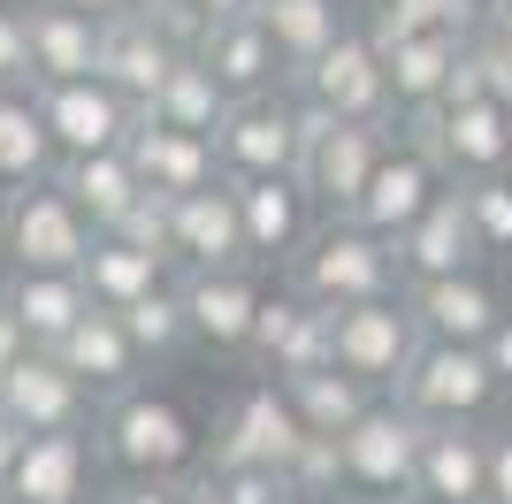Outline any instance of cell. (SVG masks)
<instances>
[{
	"instance_id": "obj_1",
	"label": "cell",
	"mask_w": 512,
	"mask_h": 504,
	"mask_svg": "<svg viewBox=\"0 0 512 504\" xmlns=\"http://www.w3.org/2000/svg\"><path fill=\"white\" fill-rule=\"evenodd\" d=\"M283 283L329 314L344 306H375V298H398L406 291V275H398V245L375 230H360L352 214H321L314 237H306L291 260H283Z\"/></svg>"
},
{
	"instance_id": "obj_2",
	"label": "cell",
	"mask_w": 512,
	"mask_h": 504,
	"mask_svg": "<svg viewBox=\"0 0 512 504\" xmlns=\"http://www.w3.org/2000/svg\"><path fill=\"white\" fill-rule=\"evenodd\" d=\"M92 443H100V466H115V474H192V466H207L199 420L169 390H146V382L123 398H100Z\"/></svg>"
},
{
	"instance_id": "obj_3",
	"label": "cell",
	"mask_w": 512,
	"mask_h": 504,
	"mask_svg": "<svg viewBox=\"0 0 512 504\" xmlns=\"http://www.w3.org/2000/svg\"><path fill=\"white\" fill-rule=\"evenodd\" d=\"M92 245V214L69 199L54 176L46 184H16L0 191V252H8V268H39V275H85Z\"/></svg>"
},
{
	"instance_id": "obj_4",
	"label": "cell",
	"mask_w": 512,
	"mask_h": 504,
	"mask_svg": "<svg viewBox=\"0 0 512 504\" xmlns=\"http://www.w3.org/2000/svg\"><path fill=\"white\" fill-rule=\"evenodd\" d=\"M398 138H413L428 161L444 168V184H482V176H505L512 168V107L436 100V107H421V115H406Z\"/></svg>"
},
{
	"instance_id": "obj_5",
	"label": "cell",
	"mask_w": 512,
	"mask_h": 504,
	"mask_svg": "<svg viewBox=\"0 0 512 504\" xmlns=\"http://www.w3.org/2000/svg\"><path fill=\"white\" fill-rule=\"evenodd\" d=\"M428 420H413L398 398H375L344 428V504H398L413 497V466H421Z\"/></svg>"
},
{
	"instance_id": "obj_6",
	"label": "cell",
	"mask_w": 512,
	"mask_h": 504,
	"mask_svg": "<svg viewBox=\"0 0 512 504\" xmlns=\"http://www.w3.org/2000/svg\"><path fill=\"white\" fill-rule=\"evenodd\" d=\"M390 146H398V123H337V115L306 107V153H299L306 199H314L321 214H352Z\"/></svg>"
},
{
	"instance_id": "obj_7",
	"label": "cell",
	"mask_w": 512,
	"mask_h": 504,
	"mask_svg": "<svg viewBox=\"0 0 512 504\" xmlns=\"http://www.w3.org/2000/svg\"><path fill=\"white\" fill-rule=\"evenodd\" d=\"M291 92H299V107H321V115H337V123H398L375 31H344L329 54H314V62L291 77Z\"/></svg>"
},
{
	"instance_id": "obj_8",
	"label": "cell",
	"mask_w": 512,
	"mask_h": 504,
	"mask_svg": "<svg viewBox=\"0 0 512 504\" xmlns=\"http://www.w3.org/2000/svg\"><path fill=\"white\" fill-rule=\"evenodd\" d=\"M390 398L406 405L413 420H482L497 398H505V382L497 367L482 359V344H421V359L406 367V382L390 390Z\"/></svg>"
},
{
	"instance_id": "obj_9",
	"label": "cell",
	"mask_w": 512,
	"mask_h": 504,
	"mask_svg": "<svg viewBox=\"0 0 512 504\" xmlns=\"http://www.w3.org/2000/svg\"><path fill=\"white\" fill-rule=\"evenodd\" d=\"M306 443V420L291 405L283 382H253L237 390L222 413H214V436H207V466H291V451Z\"/></svg>"
},
{
	"instance_id": "obj_10",
	"label": "cell",
	"mask_w": 512,
	"mask_h": 504,
	"mask_svg": "<svg viewBox=\"0 0 512 504\" xmlns=\"http://www.w3.org/2000/svg\"><path fill=\"white\" fill-rule=\"evenodd\" d=\"M214 153H222V176H230V184H245V176H299V153H306V107H299V92L237 100L230 123L214 130Z\"/></svg>"
},
{
	"instance_id": "obj_11",
	"label": "cell",
	"mask_w": 512,
	"mask_h": 504,
	"mask_svg": "<svg viewBox=\"0 0 512 504\" xmlns=\"http://www.w3.org/2000/svg\"><path fill=\"white\" fill-rule=\"evenodd\" d=\"M421 321L406 314V291L398 298H375V306H344L337 314V367L344 375H360L367 390H398L406 382V367L421 359Z\"/></svg>"
},
{
	"instance_id": "obj_12",
	"label": "cell",
	"mask_w": 512,
	"mask_h": 504,
	"mask_svg": "<svg viewBox=\"0 0 512 504\" xmlns=\"http://www.w3.org/2000/svg\"><path fill=\"white\" fill-rule=\"evenodd\" d=\"M39 107H46V130H54V146L62 161L77 153H123L146 123V107L123 100L107 77H77V84H39Z\"/></svg>"
},
{
	"instance_id": "obj_13",
	"label": "cell",
	"mask_w": 512,
	"mask_h": 504,
	"mask_svg": "<svg viewBox=\"0 0 512 504\" xmlns=\"http://www.w3.org/2000/svg\"><path fill=\"white\" fill-rule=\"evenodd\" d=\"M0 405L23 436H69V428H92L100 420V390L77 382L54 352H23L8 375H0Z\"/></svg>"
},
{
	"instance_id": "obj_14",
	"label": "cell",
	"mask_w": 512,
	"mask_h": 504,
	"mask_svg": "<svg viewBox=\"0 0 512 504\" xmlns=\"http://www.w3.org/2000/svg\"><path fill=\"white\" fill-rule=\"evenodd\" d=\"M253 359L268 367V382H299V375H321V367H337V314L299 298L291 283L268 291L253 321Z\"/></svg>"
},
{
	"instance_id": "obj_15",
	"label": "cell",
	"mask_w": 512,
	"mask_h": 504,
	"mask_svg": "<svg viewBox=\"0 0 512 504\" xmlns=\"http://www.w3.org/2000/svg\"><path fill=\"white\" fill-rule=\"evenodd\" d=\"M444 168L428 161L421 146H413V138H398V146L383 153V168H375V176H367V191H360V207H352V222H360V230H375V237H390V245H398V237L413 230V222H421L428 207H436V199H444Z\"/></svg>"
},
{
	"instance_id": "obj_16",
	"label": "cell",
	"mask_w": 512,
	"mask_h": 504,
	"mask_svg": "<svg viewBox=\"0 0 512 504\" xmlns=\"http://www.w3.org/2000/svg\"><path fill=\"white\" fill-rule=\"evenodd\" d=\"M184 291V314H192V336L214 344V352H253V321L268 306V283L260 268H192L176 275Z\"/></svg>"
},
{
	"instance_id": "obj_17",
	"label": "cell",
	"mask_w": 512,
	"mask_h": 504,
	"mask_svg": "<svg viewBox=\"0 0 512 504\" xmlns=\"http://www.w3.org/2000/svg\"><path fill=\"white\" fill-rule=\"evenodd\" d=\"M406 314L421 321L428 344H490V329L512 314V298L490 275H444V283H406Z\"/></svg>"
},
{
	"instance_id": "obj_18",
	"label": "cell",
	"mask_w": 512,
	"mask_h": 504,
	"mask_svg": "<svg viewBox=\"0 0 512 504\" xmlns=\"http://www.w3.org/2000/svg\"><path fill=\"white\" fill-rule=\"evenodd\" d=\"M169 260H176V275H192V268H253V252H245V214H237L230 184L184 191V199H176Z\"/></svg>"
},
{
	"instance_id": "obj_19",
	"label": "cell",
	"mask_w": 512,
	"mask_h": 504,
	"mask_svg": "<svg viewBox=\"0 0 512 504\" xmlns=\"http://www.w3.org/2000/svg\"><path fill=\"white\" fill-rule=\"evenodd\" d=\"M490 260L482 252V230H474V214H467V191L451 184L436 207L413 222L406 237H398V275L406 283H444V275H474Z\"/></svg>"
},
{
	"instance_id": "obj_20",
	"label": "cell",
	"mask_w": 512,
	"mask_h": 504,
	"mask_svg": "<svg viewBox=\"0 0 512 504\" xmlns=\"http://www.w3.org/2000/svg\"><path fill=\"white\" fill-rule=\"evenodd\" d=\"M92 474H100V443L92 428H69V436H31L23 443L16 474L0 489V504H85Z\"/></svg>"
},
{
	"instance_id": "obj_21",
	"label": "cell",
	"mask_w": 512,
	"mask_h": 504,
	"mask_svg": "<svg viewBox=\"0 0 512 504\" xmlns=\"http://www.w3.org/2000/svg\"><path fill=\"white\" fill-rule=\"evenodd\" d=\"M413 489L436 504H490V428L482 420H436L421 436Z\"/></svg>"
},
{
	"instance_id": "obj_22",
	"label": "cell",
	"mask_w": 512,
	"mask_h": 504,
	"mask_svg": "<svg viewBox=\"0 0 512 504\" xmlns=\"http://www.w3.org/2000/svg\"><path fill=\"white\" fill-rule=\"evenodd\" d=\"M237 191V214H245V252L253 268H276L314 237V199H306L299 176H245Z\"/></svg>"
},
{
	"instance_id": "obj_23",
	"label": "cell",
	"mask_w": 512,
	"mask_h": 504,
	"mask_svg": "<svg viewBox=\"0 0 512 504\" xmlns=\"http://www.w3.org/2000/svg\"><path fill=\"white\" fill-rule=\"evenodd\" d=\"M383 46V69H390V100H398V123L421 115V107L451 100V77L467 62V31H390Z\"/></svg>"
},
{
	"instance_id": "obj_24",
	"label": "cell",
	"mask_w": 512,
	"mask_h": 504,
	"mask_svg": "<svg viewBox=\"0 0 512 504\" xmlns=\"http://www.w3.org/2000/svg\"><path fill=\"white\" fill-rule=\"evenodd\" d=\"M199 62L214 69V84H222L230 100H268V92H283V84H291V62H283V46L268 39V23H260V16L207 23Z\"/></svg>"
},
{
	"instance_id": "obj_25",
	"label": "cell",
	"mask_w": 512,
	"mask_h": 504,
	"mask_svg": "<svg viewBox=\"0 0 512 504\" xmlns=\"http://www.w3.org/2000/svg\"><path fill=\"white\" fill-rule=\"evenodd\" d=\"M130 168L146 176V191H169V199L230 184V176H222V153H214V138H199V130H176V123H153V115L138 123V138H130Z\"/></svg>"
},
{
	"instance_id": "obj_26",
	"label": "cell",
	"mask_w": 512,
	"mask_h": 504,
	"mask_svg": "<svg viewBox=\"0 0 512 504\" xmlns=\"http://www.w3.org/2000/svg\"><path fill=\"white\" fill-rule=\"evenodd\" d=\"M54 359H62L77 382H92L100 398H123V390H138V367H146V352L130 344V329H123V314L115 306H92L77 329L54 344Z\"/></svg>"
},
{
	"instance_id": "obj_27",
	"label": "cell",
	"mask_w": 512,
	"mask_h": 504,
	"mask_svg": "<svg viewBox=\"0 0 512 504\" xmlns=\"http://www.w3.org/2000/svg\"><path fill=\"white\" fill-rule=\"evenodd\" d=\"M100 46H107V16L62 8V0H39V8H31V77L39 84L100 77Z\"/></svg>"
},
{
	"instance_id": "obj_28",
	"label": "cell",
	"mask_w": 512,
	"mask_h": 504,
	"mask_svg": "<svg viewBox=\"0 0 512 504\" xmlns=\"http://www.w3.org/2000/svg\"><path fill=\"white\" fill-rule=\"evenodd\" d=\"M0 298L16 306L23 336H31L39 352H54V344H62V336L100 306L85 275H39V268H8V275H0Z\"/></svg>"
},
{
	"instance_id": "obj_29",
	"label": "cell",
	"mask_w": 512,
	"mask_h": 504,
	"mask_svg": "<svg viewBox=\"0 0 512 504\" xmlns=\"http://www.w3.org/2000/svg\"><path fill=\"white\" fill-rule=\"evenodd\" d=\"M62 168V146L46 130L39 84H0V191L16 184H46Z\"/></svg>"
},
{
	"instance_id": "obj_30",
	"label": "cell",
	"mask_w": 512,
	"mask_h": 504,
	"mask_svg": "<svg viewBox=\"0 0 512 504\" xmlns=\"http://www.w3.org/2000/svg\"><path fill=\"white\" fill-rule=\"evenodd\" d=\"M184 62V54H176L169 39H161V31H153L146 16H107V46H100V77L115 84V92H123V100H138L146 107L153 92H161V77H169V69Z\"/></svg>"
},
{
	"instance_id": "obj_31",
	"label": "cell",
	"mask_w": 512,
	"mask_h": 504,
	"mask_svg": "<svg viewBox=\"0 0 512 504\" xmlns=\"http://www.w3.org/2000/svg\"><path fill=\"white\" fill-rule=\"evenodd\" d=\"M54 184H62L69 199L92 214V230H115V222L146 199V176L130 168V146H123V153H77V161L54 168Z\"/></svg>"
},
{
	"instance_id": "obj_32",
	"label": "cell",
	"mask_w": 512,
	"mask_h": 504,
	"mask_svg": "<svg viewBox=\"0 0 512 504\" xmlns=\"http://www.w3.org/2000/svg\"><path fill=\"white\" fill-rule=\"evenodd\" d=\"M230 107H237V100L214 84V69L199 62V54H184V62L161 77V92L146 100V115H153V123H176V130H199V138H214V130L230 123Z\"/></svg>"
},
{
	"instance_id": "obj_33",
	"label": "cell",
	"mask_w": 512,
	"mask_h": 504,
	"mask_svg": "<svg viewBox=\"0 0 512 504\" xmlns=\"http://www.w3.org/2000/svg\"><path fill=\"white\" fill-rule=\"evenodd\" d=\"M169 252H146V245H130V237H107L100 230V245H92V260H85V283H92V298L100 306H115L123 314L130 298H146V291H161L169 283Z\"/></svg>"
},
{
	"instance_id": "obj_34",
	"label": "cell",
	"mask_w": 512,
	"mask_h": 504,
	"mask_svg": "<svg viewBox=\"0 0 512 504\" xmlns=\"http://www.w3.org/2000/svg\"><path fill=\"white\" fill-rule=\"evenodd\" d=\"M260 23H268V39L283 46V62H291V77H299L314 54H329V46L352 31L344 23V0H260L253 8Z\"/></svg>"
},
{
	"instance_id": "obj_35",
	"label": "cell",
	"mask_w": 512,
	"mask_h": 504,
	"mask_svg": "<svg viewBox=\"0 0 512 504\" xmlns=\"http://www.w3.org/2000/svg\"><path fill=\"white\" fill-rule=\"evenodd\" d=\"M283 390H291V405H299V420L314 428V436H344V428H352L367 405L383 398V390H367V382H360V375H344V367L299 375V382H283Z\"/></svg>"
},
{
	"instance_id": "obj_36",
	"label": "cell",
	"mask_w": 512,
	"mask_h": 504,
	"mask_svg": "<svg viewBox=\"0 0 512 504\" xmlns=\"http://www.w3.org/2000/svg\"><path fill=\"white\" fill-rule=\"evenodd\" d=\"M123 329H130V344H138L146 359H176L184 344H199L176 283H161V291H146V298H130V306H123Z\"/></svg>"
},
{
	"instance_id": "obj_37",
	"label": "cell",
	"mask_w": 512,
	"mask_h": 504,
	"mask_svg": "<svg viewBox=\"0 0 512 504\" xmlns=\"http://www.w3.org/2000/svg\"><path fill=\"white\" fill-rule=\"evenodd\" d=\"M482 16H490V0H383L375 8V39H390V31H482Z\"/></svg>"
},
{
	"instance_id": "obj_38",
	"label": "cell",
	"mask_w": 512,
	"mask_h": 504,
	"mask_svg": "<svg viewBox=\"0 0 512 504\" xmlns=\"http://www.w3.org/2000/svg\"><path fill=\"white\" fill-rule=\"evenodd\" d=\"M451 100H497L512 107V46L490 31H467V62L451 77Z\"/></svg>"
},
{
	"instance_id": "obj_39",
	"label": "cell",
	"mask_w": 512,
	"mask_h": 504,
	"mask_svg": "<svg viewBox=\"0 0 512 504\" xmlns=\"http://www.w3.org/2000/svg\"><path fill=\"white\" fill-rule=\"evenodd\" d=\"M283 482L299 489V497H329V504H344V443H337V436H314V428H306V443L291 451V466H283Z\"/></svg>"
},
{
	"instance_id": "obj_40",
	"label": "cell",
	"mask_w": 512,
	"mask_h": 504,
	"mask_svg": "<svg viewBox=\"0 0 512 504\" xmlns=\"http://www.w3.org/2000/svg\"><path fill=\"white\" fill-rule=\"evenodd\" d=\"M467 191V214L482 230V252L490 260H512V168L505 176H482V184H459Z\"/></svg>"
},
{
	"instance_id": "obj_41",
	"label": "cell",
	"mask_w": 512,
	"mask_h": 504,
	"mask_svg": "<svg viewBox=\"0 0 512 504\" xmlns=\"http://www.w3.org/2000/svg\"><path fill=\"white\" fill-rule=\"evenodd\" d=\"M0 84H39L31 77V8L0 0Z\"/></svg>"
},
{
	"instance_id": "obj_42",
	"label": "cell",
	"mask_w": 512,
	"mask_h": 504,
	"mask_svg": "<svg viewBox=\"0 0 512 504\" xmlns=\"http://www.w3.org/2000/svg\"><path fill=\"white\" fill-rule=\"evenodd\" d=\"M169 214H176L169 191H146V199H138L107 237H130V245H146V252H169Z\"/></svg>"
},
{
	"instance_id": "obj_43",
	"label": "cell",
	"mask_w": 512,
	"mask_h": 504,
	"mask_svg": "<svg viewBox=\"0 0 512 504\" xmlns=\"http://www.w3.org/2000/svg\"><path fill=\"white\" fill-rule=\"evenodd\" d=\"M214 474H222V489H230V504H276L283 489V474L276 466H214Z\"/></svg>"
},
{
	"instance_id": "obj_44",
	"label": "cell",
	"mask_w": 512,
	"mask_h": 504,
	"mask_svg": "<svg viewBox=\"0 0 512 504\" xmlns=\"http://www.w3.org/2000/svg\"><path fill=\"white\" fill-rule=\"evenodd\" d=\"M107 504H184V474H123L115 489H100Z\"/></svg>"
},
{
	"instance_id": "obj_45",
	"label": "cell",
	"mask_w": 512,
	"mask_h": 504,
	"mask_svg": "<svg viewBox=\"0 0 512 504\" xmlns=\"http://www.w3.org/2000/svg\"><path fill=\"white\" fill-rule=\"evenodd\" d=\"M490 504H512V420L490 428Z\"/></svg>"
},
{
	"instance_id": "obj_46",
	"label": "cell",
	"mask_w": 512,
	"mask_h": 504,
	"mask_svg": "<svg viewBox=\"0 0 512 504\" xmlns=\"http://www.w3.org/2000/svg\"><path fill=\"white\" fill-rule=\"evenodd\" d=\"M23 352H39V344H31V336H23L16 306H8V298H0V375H8V367H16Z\"/></svg>"
},
{
	"instance_id": "obj_47",
	"label": "cell",
	"mask_w": 512,
	"mask_h": 504,
	"mask_svg": "<svg viewBox=\"0 0 512 504\" xmlns=\"http://www.w3.org/2000/svg\"><path fill=\"white\" fill-rule=\"evenodd\" d=\"M482 359L497 367V382H505V398H512V314L490 329V344H482Z\"/></svg>"
},
{
	"instance_id": "obj_48",
	"label": "cell",
	"mask_w": 512,
	"mask_h": 504,
	"mask_svg": "<svg viewBox=\"0 0 512 504\" xmlns=\"http://www.w3.org/2000/svg\"><path fill=\"white\" fill-rule=\"evenodd\" d=\"M184 504H230L222 474H214V466H192V474H184Z\"/></svg>"
},
{
	"instance_id": "obj_49",
	"label": "cell",
	"mask_w": 512,
	"mask_h": 504,
	"mask_svg": "<svg viewBox=\"0 0 512 504\" xmlns=\"http://www.w3.org/2000/svg\"><path fill=\"white\" fill-rule=\"evenodd\" d=\"M23 443H31V436H23L16 420H8V405H0V489H8V474H16V459H23Z\"/></svg>"
},
{
	"instance_id": "obj_50",
	"label": "cell",
	"mask_w": 512,
	"mask_h": 504,
	"mask_svg": "<svg viewBox=\"0 0 512 504\" xmlns=\"http://www.w3.org/2000/svg\"><path fill=\"white\" fill-rule=\"evenodd\" d=\"M192 8H199L207 23H230V16H253L260 0H192Z\"/></svg>"
},
{
	"instance_id": "obj_51",
	"label": "cell",
	"mask_w": 512,
	"mask_h": 504,
	"mask_svg": "<svg viewBox=\"0 0 512 504\" xmlns=\"http://www.w3.org/2000/svg\"><path fill=\"white\" fill-rule=\"evenodd\" d=\"M482 31H490V39H505V46H512V0H490V16H482Z\"/></svg>"
},
{
	"instance_id": "obj_52",
	"label": "cell",
	"mask_w": 512,
	"mask_h": 504,
	"mask_svg": "<svg viewBox=\"0 0 512 504\" xmlns=\"http://www.w3.org/2000/svg\"><path fill=\"white\" fill-rule=\"evenodd\" d=\"M62 8H85V16H123V0H62Z\"/></svg>"
},
{
	"instance_id": "obj_53",
	"label": "cell",
	"mask_w": 512,
	"mask_h": 504,
	"mask_svg": "<svg viewBox=\"0 0 512 504\" xmlns=\"http://www.w3.org/2000/svg\"><path fill=\"white\" fill-rule=\"evenodd\" d=\"M130 16H153V8H169V0H123Z\"/></svg>"
},
{
	"instance_id": "obj_54",
	"label": "cell",
	"mask_w": 512,
	"mask_h": 504,
	"mask_svg": "<svg viewBox=\"0 0 512 504\" xmlns=\"http://www.w3.org/2000/svg\"><path fill=\"white\" fill-rule=\"evenodd\" d=\"M276 504H329V497H299V489H283V497Z\"/></svg>"
},
{
	"instance_id": "obj_55",
	"label": "cell",
	"mask_w": 512,
	"mask_h": 504,
	"mask_svg": "<svg viewBox=\"0 0 512 504\" xmlns=\"http://www.w3.org/2000/svg\"><path fill=\"white\" fill-rule=\"evenodd\" d=\"M398 504H436V497H421V489H413V497H398Z\"/></svg>"
},
{
	"instance_id": "obj_56",
	"label": "cell",
	"mask_w": 512,
	"mask_h": 504,
	"mask_svg": "<svg viewBox=\"0 0 512 504\" xmlns=\"http://www.w3.org/2000/svg\"><path fill=\"white\" fill-rule=\"evenodd\" d=\"M85 504H107V497H85Z\"/></svg>"
},
{
	"instance_id": "obj_57",
	"label": "cell",
	"mask_w": 512,
	"mask_h": 504,
	"mask_svg": "<svg viewBox=\"0 0 512 504\" xmlns=\"http://www.w3.org/2000/svg\"><path fill=\"white\" fill-rule=\"evenodd\" d=\"M505 275H512V260H505Z\"/></svg>"
}]
</instances>
